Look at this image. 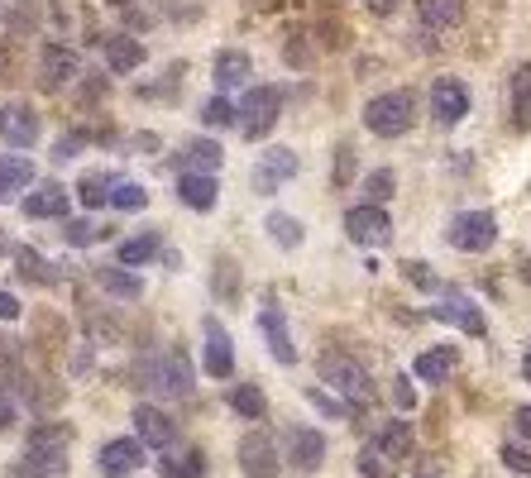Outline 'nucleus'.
I'll return each instance as SVG.
<instances>
[{"mask_svg": "<svg viewBox=\"0 0 531 478\" xmlns=\"http://www.w3.org/2000/svg\"><path fill=\"white\" fill-rule=\"evenodd\" d=\"M77 77H82L77 53L67 44H44V82L48 87H67V82H77Z\"/></svg>", "mask_w": 531, "mask_h": 478, "instance_id": "17", "label": "nucleus"}, {"mask_svg": "<svg viewBox=\"0 0 531 478\" xmlns=\"http://www.w3.org/2000/svg\"><path fill=\"white\" fill-rule=\"evenodd\" d=\"M321 383H331V388L350 402L354 412H359V407H369V397H374V383H369L364 364H359V359H350V354H335V349H326V354H321Z\"/></svg>", "mask_w": 531, "mask_h": 478, "instance_id": "2", "label": "nucleus"}, {"mask_svg": "<svg viewBox=\"0 0 531 478\" xmlns=\"http://www.w3.org/2000/svg\"><path fill=\"white\" fill-rule=\"evenodd\" d=\"M144 440H134V435H115L101 445V455H96V469L101 478H130L134 469H144Z\"/></svg>", "mask_w": 531, "mask_h": 478, "instance_id": "7", "label": "nucleus"}, {"mask_svg": "<svg viewBox=\"0 0 531 478\" xmlns=\"http://www.w3.org/2000/svg\"><path fill=\"white\" fill-rule=\"evenodd\" d=\"M101 44H106V67H111L115 77H125V72H134V67L144 63V44L130 39V34H106Z\"/></svg>", "mask_w": 531, "mask_h": 478, "instance_id": "21", "label": "nucleus"}, {"mask_svg": "<svg viewBox=\"0 0 531 478\" xmlns=\"http://www.w3.org/2000/svg\"><path fill=\"white\" fill-rule=\"evenodd\" d=\"M111 5H120V10H125V5H130V0H111Z\"/></svg>", "mask_w": 531, "mask_h": 478, "instance_id": "57", "label": "nucleus"}, {"mask_svg": "<svg viewBox=\"0 0 531 478\" xmlns=\"http://www.w3.org/2000/svg\"><path fill=\"white\" fill-rule=\"evenodd\" d=\"M503 464H508L512 474H531V450H522V445H503Z\"/></svg>", "mask_w": 531, "mask_h": 478, "instance_id": "47", "label": "nucleus"}, {"mask_svg": "<svg viewBox=\"0 0 531 478\" xmlns=\"http://www.w3.org/2000/svg\"><path fill=\"white\" fill-rule=\"evenodd\" d=\"M259 330H264L268 354H273L278 364H297V345H292V335H288V316H283V306H278V302L259 306Z\"/></svg>", "mask_w": 531, "mask_h": 478, "instance_id": "11", "label": "nucleus"}, {"mask_svg": "<svg viewBox=\"0 0 531 478\" xmlns=\"http://www.w3.org/2000/svg\"><path fill=\"white\" fill-rule=\"evenodd\" d=\"M393 402H398V412H412V407H417V388H412V378H407V373L393 378Z\"/></svg>", "mask_w": 531, "mask_h": 478, "instance_id": "46", "label": "nucleus"}, {"mask_svg": "<svg viewBox=\"0 0 531 478\" xmlns=\"http://www.w3.org/2000/svg\"><path fill=\"white\" fill-rule=\"evenodd\" d=\"M177 201L192 211H211L216 206V177L211 173H182L177 177Z\"/></svg>", "mask_w": 531, "mask_h": 478, "instance_id": "22", "label": "nucleus"}, {"mask_svg": "<svg viewBox=\"0 0 531 478\" xmlns=\"http://www.w3.org/2000/svg\"><path fill=\"white\" fill-rule=\"evenodd\" d=\"M445 239L455 249H465V254H484V249H493V239H498V220L488 216V211H460V216L450 220Z\"/></svg>", "mask_w": 531, "mask_h": 478, "instance_id": "5", "label": "nucleus"}, {"mask_svg": "<svg viewBox=\"0 0 531 478\" xmlns=\"http://www.w3.org/2000/svg\"><path fill=\"white\" fill-rule=\"evenodd\" d=\"M374 440L383 445V455L398 464V459L412 455V421H388V426H383V431H378Z\"/></svg>", "mask_w": 531, "mask_h": 478, "instance_id": "30", "label": "nucleus"}, {"mask_svg": "<svg viewBox=\"0 0 531 478\" xmlns=\"http://www.w3.org/2000/svg\"><path fill=\"white\" fill-rule=\"evenodd\" d=\"M412 478H441V474H436V469H421V474H412Z\"/></svg>", "mask_w": 531, "mask_h": 478, "instance_id": "55", "label": "nucleus"}, {"mask_svg": "<svg viewBox=\"0 0 531 478\" xmlns=\"http://www.w3.org/2000/svg\"><path fill=\"white\" fill-rule=\"evenodd\" d=\"M455 364H460V349H455V345H436V349H421L417 364H412V373H417L421 383H441V378H450Z\"/></svg>", "mask_w": 531, "mask_h": 478, "instance_id": "19", "label": "nucleus"}, {"mask_svg": "<svg viewBox=\"0 0 531 478\" xmlns=\"http://www.w3.org/2000/svg\"><path fill=\"white\" fill-rule=\"evenodd\" d=\"M96 287H101V292H111V297H120V302L144 297V283L134 278L130 268H96Z\"/></svg>", "mask_w": 531, "mask_h": 478, "instance_id": "26", "label": "nucleus"}, {"mask_svg": "<svg viewBox=\"0 0 531 478\" xmlns=\"http://www.w3.org/2000/svg\"><path fill=\"white\" fill-rule=\"evenodd\" d=\"M254 77V63H249V53H240V48H225V53H216V87L230 91V87H244Z\"/></svg>", "mask_w": 531, "mask_h": 478, "instance_id": "23", "label": "nucleus"}, {"mask_svg": "<svg viewBox=\"0 0 531 478\" xmlns=\"http://www.w3.org/2000/svg\"><path fill=\"white\" fill-rule=\"evenodd\" d=\"M345 235H350L354 244H364V249H383V244L393 239V220H388L383 206L364 201V206H350V211H345Z\"/></svg>", "mask_w": 531, "mask_h": 478, "instance_id": "4", "label": "nucleus"}, {"mask_svg": "<svg viewBox=\"0 0 531 478\" xmlns=\"http://www.w3.org/2000/svg\"><path fill=\"white\" fill-rule=\"evenodd\" d=\"M29 182H34V163L20 158V153H5V158H0V201H10L15 192H24Z\"/></svg>", "mask_w": 531, "mask_h": 478, "instance_id": "25", "label": "nucleus"}, {"mask_svg": "<svg viewBox=\"0 0 531 478\" xmlns=\"http://www.w3.org/2000/svg\"><path fill=\"white\" fill-rule=\"evenodd\" d=\"M201 364H206L211 378H230V373H235V340L221 330L216 316H206V359H201Z\"/></svg>", "mask_w": 531, "mask_h": 478, "instance_id": "13", "label": "nucleus"}, {"mask_svg": "<svg viewBox=\"0 0 531 478\" xmlns=\"http://www.w3.org/2000/svg\"><path fill=\"white\" fill-rule=\"evenodd\" d=\"M15 268H20V278H29V283H44V287L58 283L53 263H48L44 254H34V249H20V254H15Z\"/></svg>", "mask_w": 531, "mask_h": 478, "instance_id": "34", "label": "nucleus"}, {"mask_svg": "<svg viewBox=\"0 0 531 478\" xmlns=\"http://www.w3.org/2000/svg\"><path fill=\"white\" fill-rule=\"evenodd\" d=\"M0 321H20V302H15L5 287H0Z\"/></svg>", "mask_w": 531, "mask_h": 478, "instance_id": "49", "label": "nucleus"}, {"mask_svg": "<svg viewBox=\"0 0 531 478\" xmlns=\"http://www.w3.org/2000/svg\"><path fill=\"white\" fill-rule=\"evenodd\" d=\"M412 115H417V96L412 91H383L364 106V125L378 134V139H398V134L412 130Z\"/></svg>", "mask_w": 531, "mask_h": 478, "instance_id": "3", "label": "nucleus"}, {"mask_svg": "<svg viewBox=\"0 0 531 478\" xmlns=\"http://www.w3.org/2000/svg\"><path fill=\"white\" fill-rule=\"evenodd\" d=\"M158 474L163 478H206V455L201 450H182V455H163L158 459Z\"/></svg>", "mask_w": 531, "mask_h": 478, "instance_id": "28", "label": "nucleus"}, {"mask_svg": "<svg viewBox=\"0 0 531 478\" xmlns=\"http://www.w3.org/2000/svg\"><path fill=\"white\" fill-rule=\"evenodd\" d=\"M39 115L29 106H10V110H0V134H5V144L10 149H29L34 139H39Z\"/></svg>", "mask_w": 531, "mask_h": 478, "instance_id": "16", "label": "nucleus"}, {"mask_svg": "<svg viewBox=\"0 0 531 478\" xmlns=\"http://www.w3.org/2000/svg\"><path fill=\"white\" fill-rule=\"evenodd\" d=\"M211 287H216V292H225V302H235V297H240V273H235V263H230V259L216 263V278H211Z\"/></svg>", "mask_w": 531, "mask_h": 478, "instance_id": "42", "label": "nucleus"}, {"mask_svg": "<svg viewBox=\"0 0 531 478\" xmlns=\"http://www.w3.org/2000/svg\"><path fill=\"white\" fill-rule=\"evenodd\" d=\"M288 177H297V153L268 149L264 158H259V168H254V187H259V196H268V192H278Z\"/></svg>", "mask_w": 531, "mask_h": 478, "instance_id": "15", "label": "nucleus"}, {"mask_svg": "<svg viewBox=\"0 0 531 478\" xmlns=\"http://www.w3.org/2000/svg\"><path fill=\"white\" fill-rule=\"evenodd\" d=\"M15 5H29V0H15Z\"/></svg>", "mask_w": 531, "mask_h": 478, "instance_id": "58", "label": "nucleus"}, {"mask_svg": "<svg viewBox=\"0 0 531 478\" xmlns=\"http://www.w3.org/2000/svg\"><path fill=\"white\" fill-rule=\"evenodd\" d=\"M417 15L426 29H450L465 20V0H417Z\"/></svg>", "mask_w": 531, "mask_h": 478, "instance_id": "27", "label": "nucleus"}, {"mask_svg": "<svg viewBox=\"0 0 531 478\" xmlns=\"http://www.w3.org/2000/svg\"><path fill=\"white\" fill-rule=\"evenodd\" d=\"M522 278H527V283H531V259H527V263H522Z\"/></svg>", "mask_w": 531, "mask_h": 478, "instance_id": "56", "label": "nucleus"}, {"mask_svg": "<svg viewBox=\"0 0 531 478\" xmlns=\"http://www.w3.org/2000/svg\"><path fill=\"white\" fill-rule=\"evenodd\" d=\"M517 431L531 440V407H522V412H517Z\"/></svg>", "mask_w": 531, "mask_h": 478, "instance_id": "53", "label": "nucleus"}, {"mask_svg": "<svg viewBox=\"0 0 531 478\" xmlns=\"http://www.w3.org/2000/svg\"><path fill=\"white\" fill-rule=\"evenodd\" d=\"M307 402L316 407V412H326V416H350V412H354L345 397H326L321 388H307Z\"/></svg>", "mask_w": 531, "mask_h": 478, "instance_id": "44", "label": "nucleus"}, {"mask_svg": "<svg viewBox=\"0 0 531 478\" xmlns=\"http://www.w3.org/2000/svg\"><path fill=\"white\" fill-rule=\"evenodd\" d=\"M15 402H10V397H5V392H0V431H10V426H15Z\"/></svg>", "mask_w": 531, "mask_h": 478, "instance_id": "50", "label": "nucleus"}, {"mask_svg": "<svg viewBox=\"0 0 531 478\" xmlns=\"http://www.w3.org/2000/svg\"><path fill=\"white\" fill-rule=\"evenodd\" d=\"M431 316H436V321H445V326H460L465 335H474V340H479V335L488 330V326H484V311L469 302L465 292H450V297H445V302L436 306Z\"/></svg>", "mask_w": 531, "mask_h": 478, "instance_id": "14", "label": "nucleus"}, {"mask_svg": "<svg viewBox=\"0 0 531 478\" xmlns=\"http://www.w3.org/2000/svg\"><path fill=\"white\" fill-rule=\"evenodd\" d=\"M24 450H72V426L67 421H34L24 435Z\"/></svg>", "mask_w": 531, "mask_h": 478, "instance_id": "24", "label": "nucleus"}, {"mask_svg": "<svg viewBox=\"0 0 531 478\" xmlns=\"http://www.w3.org/2000/svg\"><path fill=\"white\" fill-rule=\"evenodd\" d=\"M235 115H240V110L230 106L225 96H211V101L201 106V125H206V130H230V125H235Z\"/></svg>", "mask_w": 531, "mask_h": 478, "instance_id": "36", "label": "nucleus"}, {"mask_svg": "<svg viewBox=\"0 0 531 478\" xmlns=\"http://www.w3.org/2000/svg\"><path fill=\"white\" fill-rule=\"evenodd\" d=\"M20 211L29 220H53V216H67V187H58V182H48V187H39V192H29L20 201Z\"/></svg>", "mask_w": 531, "mask_h": 478, "instance_id": "18", "label": "nucleus"}, {"mask_svg": "<svg viewBox=\"0 0 531 478\" xmlns=\"http://www.w3.org/2000/svg\"><path fill=\"white\" fill-rule=\"evenodd\" d=\"M240 469L249 478H278V474H283V459H278L273 435H264V431L244 435V440H240Z\"/></svg>", "mask_w": 531, "mask_h": 478, "instance_id": "8", "label": "nucleus"}, {"mask_svg": "<svg viewBox=\"0 0 531 478\" xmlns=\"http://www.w3.org/2000/svg\"><path fill=\"white\" fill-rule=\"evenodd\" d=\"M221 168V144L216 139H192L187 144V173H216Z\"/></svg>", "mask_w": 531, "mask_h": 478, "instance_id": "33", "label": "nucleus"}, {"mask_svg": "<svg viewBox=\"0 0 531 478\" xmlns=\"http://www.w3.org/2000/svg\"><path fill=\"white\" fill-rule=\"evenodd\" d=\"M369 10H374V15H393V10H398V0H369Z\"/></svg>", "mask_w": 531, "mask_h": 478, "instance_id": "52", "label": "nucleus"}, {"mask_svg": "<svg viewBox=\"0 0 531 478\" xmlns=\"http://www.w3.org/2000/svg\"><path fill=\"white\" fill-rule=\"evenodd\" d=\"M101 91H106V77H101V72H91V82H82V96H87V101H96Z\"/></svg>", "mask_w": 531, "mask_h": 478, "instance_id": "51", "label": "nucleus"}, {"mask_svg": "<svg viewBox=\"0 0 531 478\" xmlns=\"http://www.w3.org/2000/svg\"><path fill=\"white\" fill-rule=\"evenodd\" d=\"M469 115V87L460 82V77H441L436 87H431V120L436 125H460Z\"/></svg>", "mask_w": 531, "mask_h": 478, "instance_id": "9", "label": "nucleus"}, {"mask_svg": "<svg viewBox=\"0 0 531 478\" xmlns=\"http://www.w3.org/2000/svg\"><path fill=\"white\" fill-rule=\"evenodd\" d=\"M134 378H139V388L154 392V397H187V392L197 388L192 383V364H187L182 349H154V354H144Z\"/></svg>", "mask_w": 531, "mask_h": 478, "instance_id": "1", "label": "nucleus"}, {"mask_svg": "<svg viewBox=\"0 0 531 478\" xmlns=\"http://www.w3.org/2000/svg\"><path fill=\"white\" fill-rule=\"evenodd\" d=\"M63 239H67V244H77V249H82V244H96V239H106V230H101V225H91V220H67Z\"/></svg>", "mask_w": 531, "mask_h": 478, "instance_id": "43", "label": "nucleus"}, {"mask_svg": "<svg viewBox=\"0 0 531 478\" xmlns=\"http://www.w3.org/2000/svg\"><path fill=\"white\" fill-rule=\"evenodd\" d=\"M331 177H335V187H345V182L354 177V149H350V144H340V149H335Z\"/></svg>", "mask_w": 531, "mask_h": 478, "instance_id": "45", "label": "nucleus"}, {"mask_svg": "<svg viewBox=\"0 0 531 478\" xmlns=\"http://www.w3.org/2000/svg\"><path fill=\"white\" fill-rule=\"evenodd\" d=\"M82 153V134H63L58 144H53V163H67V158H77Z\"/></svg>", "mask_w": 531, "mask_h": 478, "instance_id": "48", "label": "nucleus"}, {"mask_svg": "<svg viewBox=\"0 0 531 478\" xmlns=\"http://www.w3.org/2000/svg\"><path fill=\"white\" fill-rule=\"evenodd\" d=\"M158 254V235H134L120 244V263L125 268H134V263H149Z\"/></svg>", "mask_w": 531, "mask_h": 478, "instance_id": "38", "label": "nucleus"}, {"mask_svg": "<svg viewBox=\"0 0 531 478\" xmlns=\"http://www.w3.org/2000/svg\"><path fill=\"white\" fill-rule=\"evenodd\" d=\"M393 187H398L393 168H378V173H369V182H364V192H369V201H374V206H383V201L393 196Z\"/></svg>", "mask_w": 531, "mask_h": 478, "instance_id": "40", "label": "nucleus"}, {"mask_svg": "<svg viewBox=\"0 0 531 478\" xmlns=\"http://www.w3.org/2000/svg\"><path fill=\"white\" fill-rule=\"evenodd\" d=\"M359 474L364 478H393V459L383 455V445H364V450H359Z\"/></svg>", "mask_w": 531, "mask_h": 478, "instance_id": "37", "label": "nucleus"}, {"mask_svg": "<svg viewBox=\"0 0 531 478\" xmlns=\"http://www.w3.org/2000/svg\"><path fill=\"white\" fill-rule=\"evenodd\" d=\"M522 373H527V383H531V345L522 349Z\"/></svg>", "mask_w": 531, "mask_h": 478, "instance_id": "54", "label": "nucleus"}, {"mask_svg": "<svg viewBox=\"0 0 531 478\" xmlns=\"http://www.w3.org/2000/svg\"><path fill=\"white\" fill-rule=\"evenodd\" d=\"M278 110H283V91L278 87H254L249 96H244V139L249 144H259L273 125H278Z\"/></svg>", "mask_w": 531, "mask_h": 478, "instance_id": "6", "label": "nucleus"}, {"mask_svg": "<svg viewBox=\"0 0 531 478\" xmlns=\"http://www.w3.org/2000/svg\"><path fill=\"white\" fill-rule=\"evenodd\" d=\"M115 192V177L111 173H82V182H77V196H82V206H106Z\"/></svg>", "mask_w": 531, "mask_h": 478, "instance_id": "32", "label": "nucleus"}, {"mask_svg": "<svg viewBox=\"0 0 531 478\" xmlns=\"http://www.w3.org/2000/svg\"><path fill=\"white\" fill-rule=\"evenodd\" d=\"M268 235H273L278 249H297V244H302V220L288 216V211H273V216H268Z\"/></svg>", "mask_w": 531, "mask_h": 478, "instance_id": "35", "label": "nucleus"}, {"mask_svg": "<svg viewBox=\"0 0 531 478\" xmlns=\"http://www.w3.org/2000/svg\"><path fill=\"white\" fill-rule=\"evenodd\" d=\"M20 478H63L67 474V450H24L15 464Z\"/></svg>", "mask_w": 531, "mask_h": 478, "instance_id": "20", "label": "nucleus"}, {"mask_svg": "<svg viewBox=\"0 0 531 478\" xmlns=\"http://www.w3.org/2000/svg\"><path fill=\"white\" fill-rule=\"evenodd\" d=\"M402 278L412 287H421V292H441V278L431 273V263H421V259H407L402 263Z\"/></svg>", "mask_w": 531, "mask_h": 478, "instance_id": "39", "label": "nucleus"}, {"mask_svg": "<svg viewBox=\"0 0 531 478\" xmlns=\"http://www.w3.org/2000/svg\"><path fill=\"white\" fill-rule=\"evenodd\" d=\"M512 120L527 130L531 125V63H522L512 72Z\"/></svg>", "mask_w": 531, "mask_h": 478, "instance_id": "31", "label": "nucleus"}, {"mask_svg": "<svg viewBox=\"0 0 531 478\" xmlns=\"http://www.w3.org/2000/svg\"><path fill=\"white\" fill-rule=\"evenodd\" d=\"M134 431H139V440L149 445V450H173V440H177V426H173V416L163 412V407H134Z\"/></svg>", "mask_w": 531, "mask_h": 478, "instance_id": "12", "label": "nucleus"}, {"mask_svg": "<svg viewBox=\"0 0 531 478\" xmlns=\"http://www.w3.org/2000/svg\"><path fill=\"white\" fill-rule=\"evenodd\" d=\"M288 464L302 478L316 474V469L326 464V435L316 431V426H292L288 431Z\"/></svg>", "mask_w": 531, "mask_h": 478, "instance_id": "10", "label": "nucleus"}, {"mask_svg": "<svg viewBox=\"0 0 531 478\" xmlns=\"http://www.w3.org/2000/svg\"><path fill=\"white\" fill-rule=\"evenodd\" d=\"M230 412L244 416V421H259L268 412V397L259 392V383H235L230 388Z\"/></svg>", "mask_w": 531, "mask_h": 478, "instance_id": "29", "label": "nucleus"}, {"mask_svg": "<svg viewBox=\"0 0 531 478\" xmlns=\"http://www.w3.org/2000/svg\"><path fill=\"white\" fill-rule=\"evenodd\" d=\"M149 201V192L139 187V182H115V192H111V206H120V211H139Z\"/></svg>", "mask_w": 531, "mask_h": 478, "instance_id": "41", "label": "nucleus"}]
</instances>
